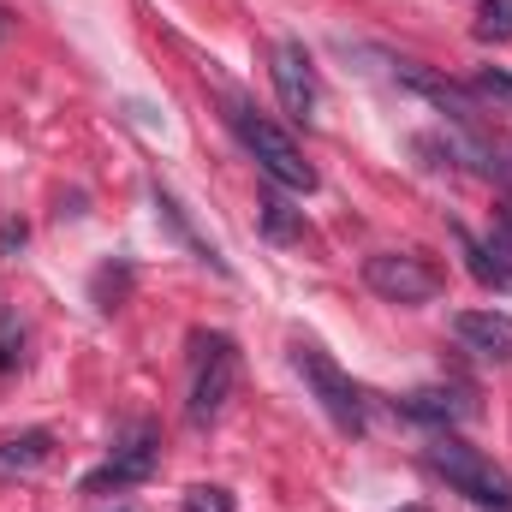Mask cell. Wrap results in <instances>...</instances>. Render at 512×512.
Wrapping results in <instances>:
<instances>
[{
    "label": "cell",
    "mask_w": 512,
    "mask_h": 512,
    "mask_svg": "<svg viewBox=\"0 0 512 512\" xmlns=\"http://www.w3.org/2000/svg\"><path fill=\"white\" fill-rule=\"evenodd\" d=\"M423 465L453 489V495H465L471 507L483 512H512V477L489 459V453H477L471 441H459L453 429H441L429 447H423Z\"/></svg>",
    "instance_id": "1"
},
{
    "label": "cell",
    "mask_w": 512,
    "mask_h": 512,
    "mask_svg": "<svg viewBox=\"0 0 512 512\" xmlns=\"http://www.w3.org/2000/svg\"><path fill=\"white\" fill-rule=\"evenodd\" d=\"M227 120L239 131V143H245V155H251L256 167L280 185V191H298V197H310L316 191V167L304 161V149L292 143V131H280L268 114H256L251 102H233L227 108Z\"/></svg>",
    "instance_id": "2"
},
{
    "label": "cell",
    "mask_w": 512,
    "mask_h": 512,
    "mask_svg": "<svg viewBox=\"0 0 512 512\" xmlns=\"http://www.w3.org/2000/svg\"><path fill=\"white\" fill-rule=\"evenodd\" d=\"M292 364H298V376L310 382L316 405L334 417V429H346V435H364V429H370V399H364V387L352 382L316 340H292Z\"/></svg>",
    "instance_id": "3"
},
{
    "label": "cell",
    "mask_w": 512,
    "mask_h": 512,
    "mask_svg": "<svg viewBox=\"0 0 512 512\" xmlns=\"http://www.w3.org/2000/svg\"><path fill=\"white\" fill-rule=\"evenodd\" d=\"M191 423H215L233 399V382H239V346L227 334H191Z\"/></svg>",
    "instance_id": "4"
},
{
    "label": "cell",
    "mask_w": 512,
    "mask_h": 512,
    "mask_svg": "<svg viewBox=\"0 0 512 512\" xmlns=\"http://www.w3.org/2000/svg\"><path fill=\"white\" fill-rule=\"evenodd\" d=\"M364 286L387 304H429V298H441L447 274L423 251H376L364 256Z\"/></svg>",
    "instance_id": "5"
},
{
    "label": "cell",
    "mask_w": 512,
    "mask_h": 512,
    "mask_svg": "<svg viewBox=\"0 0 512 512\" xmlns=\"http://www.w3.org/2000/svg\"><path fill=\"white\" fill-rule=\"evenodd\" d=\"M155 459H161V441H155V429H149V423H131L126 435L114 441L108 465H96V471L84 477V495H120V489L143 483V477L155 471Z\"/></svg>",
    "instance_id": "6"
},
{
    "label": "cell",
    "mask_w": 512,
    "mask_h": 512,
    "mask_svg": "<svg viewBox=\"0 0 512 512\" xmlns=\"http://www.w3.org/2000/svg\"><path fill=\"white\" fill-rule=\"evenodd\" d=\"M387 72H393V84H405V90H417L423 102H435L453 126H471L483 120V108H477V96L465 90V84H453V78H441L435 66H423V60H387Z\"/></svg>",
    "instance_id": "7"
},
{
    "label": "cell",
    "mask_w": 512,
    "mask_h": 512,
    "mask_svg": "<svg viewBox=\"0 0 512 512\" xmlns=\"http://www.w3.org/2000/svg\"><path fill=\"white\" fill-rule=\"evenodd\" d=\"M268 78H274V96L292 120H310L316 114V66L304 54V42H274L268 54Z\"/></svg>",
    "instance_id": "8"
},
{
    "label": "cell",
    "mask_w": 512,
    "mask_h": 512,
    "mask_svg": "<svg viewBox=\"0 0 512 512\" xmlns=\"http://www.w3.org/2000/svg\"><path fill=\"white\" fill-rule=\"evenodd\" d=\"M453 334H459L465 352H477L489 364H512V316L507 310H459Z\"/></svg>",
    "instance_id": "9"
},
{
    "label": "cell",
    "mask_w": 512,
    "mask_h": 512,
    "mask_svg": "<svg viewBox=\"0 0 512 512\" xmlns=\"http://www.w3.org/2000/svg\"><path fill=\"white\" fill-rule=\"evenodd\" d=\"M399 411L411 423H435V429H453V423H471L477 417V399L465 387H417L399 399Z\"/></svg>",
    "instance_id": "10"
},
{
    "label": "cell",
    "mask_w": 512,
    "mask_h": 512,
    "mask_svg": "<svg viewBox=\"0 0 512 512\" xmlns=\"http://www.w3.org/2000/svg\"><path fill=\"white\" fill-rule=\"evenodd\" d=\"M54 459V435L48 429H24L12 441H0V471H42Z\"/></svg>",
    "instance_id": "11"
},
{
    "label": "cell",
    "mask_w": 512,
    "mask_h": 512,
    "mask_svg": "<svg viewBox=\"0 0 512 512\" xmlns=\"http://www.w3.org/2000/svg\"><path fill=\"white\" fill-rule=\"evenodd\" d=\"M256 221H262V239H274V245H292V239H304V215L286 203V197H262L256 203Z\"/></svg>",
    "instance_id": "12"
},
{
    "label": "cell",
    "mask_w": 512,
    "mask_h": 512,
    "mask_svg": "<svg viewBox=\"0 0 512 512\" xmlns=\"http://www.w3.org/2000/svg\"><path fill=\"white\" fill-rule=\"evenodd\" d=\"M453 239H459V251H465V268H471V274H477V280H483L489 292H501V286H512V280H507V268H501V262L489 256V245H477V239H471L465 227H453Z\"/></svg>",
    "instance_id": "13"
},
{
    "label": "cell",
    "mask_w": 512,
    "mask_h": 512,
    "mask_svg": "<svg viewBox=\"0 0 512 512\" xmlns=\"http://www.w3.org/2000/svg\"><path fill=\"white\" fill-rule=\"evenodd\" d=\"M24 364V322L12 304H0V376H12Z\"/></svg>",
    "instance_id": "14"
},
{
    "label": "cell",
    "mask_w": 512,
    "mask_h": 512,
    "mask_svg": "<svg viewBox=\"0 0 512 512\" xmlns=\"http://www.w3.org/2000/svg\"><path fill=\"white\" fill-rule=\"evenodd\" d=\"M477 36H483V42H512V0H483Z\"/></svg>",
    "instance_id": "15"
},
{
    "label": "cell",
    "mask_w": 512,
    "mask_h": 512,
    "mask_svg": "<svg viewBox=\"0 0 512 512\" xmlns=\"http://www.w3.org/2000/svg\"><path fill=\"white\" fill-rule=\"evenodd\" d=\"M179 512H239V507H233V495H227L221 483H191L185 501H179Z\"/></svg>",
    "instance_id": "16"
},
{
    "label": "cell",
    "mask_w": 512,
    "mask_h": 512,
    "mask_svg": "<svg viewBox=\"0 0 512 512\" xmlns=\"http://www.w3.org/2000/svg\"><path fill=\"white\" fill-rule=\"evenodd\" d=\"M126 286H131V268H126V262H120V268H102V274H96V310H120Z\"/></svg>",
    "instance_id": "17"
},
{
    "label": "cell",
    "mask_w": 512,
    "mask_h": 512,
    "mask_svg": "<svg viewBox=\"0 0 512 512\" xmlns=\"http://www.w3.org/2000/svg\"><path fill=\"white\" fill-rule=\"evenodd\" d=\"M483 245H489V256L507 268V280H512V209L495 215V227H489V239H483Z\"/></svg>",
    "instance_id": "18"
},
{
    "label": "cell",
    "mask_w": 512,
    "mask_h": 512,
    "mask_svg": "<svg viewBox=\"0 0 512 512\" xmlns=\"http://www.w3.org/2000/svg\"><path fill=\"white\" fill-rule=\"evenodd\" d=\"M471 96H483V102H512V72L483 66V72H477V84H471Z\"/></svg>",
    "instance_id": "19"
},
{
    "label": "cell",
    "mask_w": 512,
    "mask_h": 512,
    "mask_svg": "<svg viewBox=\"0 0 512 512\" xmlns=\"http://www.w3.org/2000/svg\"><path fill=\"white\" fill-rule=\"evenodd\" d=\"M18 245H24V221H6L0 227V256H12Z\"/></svg>",
    "instance_id": "20"
},
{
    "label": "cell",
    "mask_w": 512,
    "mask_h": 512,
    "mask_svg": "<svg viewBox=\"0 0 512 512\" xmlns=\"http://www.w3.org/2000/svg\"><path fill=\"white\" fill-rule=\"evenodd\" d=\"M399 512H429V507H399Z\"/></svg>",
    "instance_id": "21"
},
{
    "label": "cell",
    "mask_w": 512,
    "mask_h": 512,
    "mask_svg": "<svg viewBox=\"0 0 512 512\" xmlns=\"http://www.w3.org/2000/svg\"><path fill=\"white\" fill-rule=\"evenodd\" d=\"M0 30H6V12H0Z\"/></svg>",
    "instance_id": "22"
}]
</instances>
